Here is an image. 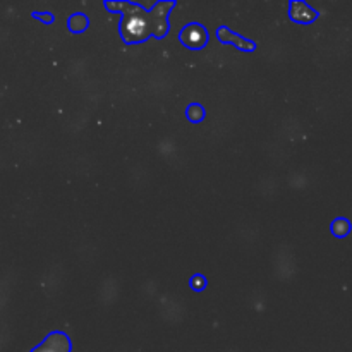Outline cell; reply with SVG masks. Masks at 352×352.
<instances>
[{
    "instance_id": "6da1fadb",
    "label": "cell",
    "mask_w": 352,
    "mask_h": 352,
    "mask_svg": "<svg viewBox=\"0 0 352 352\" xmlns=\"http://www.w3.org/2000/svg\"><path fill=\"white\" fill-rule=\"evenodd\" d=\"M105 9L120 10L122 17L119 23V33L127 45L143 43L150 36L162 40L170 31L168 16L175 7L174 0H160L153 9H144L140 3L133 2H103Z\"/></svg>"
},
{
    "instance_id": "7a4b0ae2",
    "label": "cell",
    "mask_w": 352,
    "mask_h": 352,
    "mask_svg": "<svg viewBox=\"0 0 352 352\" xmlns=\"http://www.w3.org/2000/svg\"><path fill=\"white\" fill-rule=\"evenodd\" d=\"M179 40L184 45L186 48H191V50H201L208 45L210 34L203 24L199 23H191L186 24L184 28L179 33Z\"/></svg>"
},
{
    "instance_id": "3957f363",
    "label": "cell",
    "mask_w": 352,
    "mask_h": 352,
    "mask_svg": "<svg viewBox=\"0 0 352 352\" xmlns=\"http://www.w3.org/2000/svg\"><path fill=\"white\" fill-rule=\"evenodd\" d=\"M72 351V342L71 337L65 332H50L41 344H38L36 347H33L30 352H71Z\"/></svg>"
},
{
    "instance_id": "277c9868",
    "label": "cell",
    "mask_w": 352,
    "mask_h": 352,
    "mask_svg": "<svg viewBox=\"0 0 352 352\" xmlns=\"http://www.w3.org/2000/svg\"><path fill=\"white\" fill-rule=\"evenodd\" d=\"M217 38H219L220 43L223 45H234L236 48H239L241 52H254L256 50V43L253 40H248V38L241 36V34L234 33L230 28L220 26L217 30Z\"/></svg>"
},
{
    "instance_id": "5b68a950",
    "label": "cell",
    "mask_w": 352,
    "mask_h": 352,
    "mask_svg": "<svg viewBox=\"0 0 352 352\" xmlns=\"http://www.w3.org/2000/svg\"><path fill=\"white\" fill-rule=\"evenodd\" d=\"M318 16L320 14L313 7H309L308 3L302 2V0H292V2H289V17L294 23L309 24L318 19Z\"/></svg>"
},
{
    "instance_id": "8992f818",
    "label": "cell",
    "mask_w": 352,
    "mask_h": 352,
    "mask_svg": "<svg viewBox=\"0 0 352 352\" xmlns=\"http://www.w3.org/2000/svg\"><path fill=\"white\" fill-rule=\"evenodd\" d=\"M67 26H69V31H71V33H74V34L85 33V31L89 28V17L86 16V14H81V12L71 14L67 19Z\"/></svg>"
},
{
    "instance_id": "52a82bcc",
    "label": "cell",
    "mask_w": 352,
    "mask_h": 352,
    "mask_svg": "<svg viewBox=\"0 0 352 352\" xmlns=\"http://www.w3.org/2000/svg\"><path fill=\"white\" fill-rule=\"evenodd\" d=\"M351 222L347 219H344V217H339V219H336L332 222V226H330V230H332V234L336 237H339V239H344V237H347L351 234Z\"/></svg>"
},
{
    "instance_id": "ba28073f",
    "label": "cell",
    "mask_w": 352,
    "mask_h": 352,
    "mask_svg": "<svg viewBox=\"0 0 352 352\" xmlns=\"http://www.w3.org/2000/svg\"><path fill=\"white\" fill-rule=\"evenodd\" d=\"M205 116H206V110L201 103H191V105H188V109H186V117H188L189 122H195V124L203 122Z\"/></svg>"
},
{
    "instance_id": "9c48e42d",
    "label": "cell",
    "mask_w": 352,
    "mask_h": 352,
    "mask_svg": "<svg viewBox=\"0 0 352 352\" xmlns=\"http://www.w3.org/2000/svg\"><path fill=\"white\" fill-rule=\"evenodd\" d=\"M189 284H191V287L195 289L196 292H199V291H203V289H206V278L203 277V275L196 274L195 277H192L191 280H189Z\"/></svg>"
},
{
    "instance_id": "30bf717a",
    "label": "cell",
    "mask_w": 352,
    "mask_h": 352,
    "mask_svg": "<svg viewBox=\"0 0 352 352\" xmlns=\"http://www.w3.org/2000/svg\"><path fill=\"white\" fill-rule=\"evenodd\" d=\"M31 16H33L34 19L41 21V23H45V24L54 23V14H52V12H31Z\"/></svg>"
}]
</instances>
